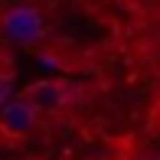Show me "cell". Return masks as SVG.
I'll return each mask as SVG.
<instances>
[{
	"mask_svg": "<svg viewBox=\"0 0 160 160\" xmlns=\"http://www.w3.org/2000/svg\"><path fill=\"white\" fill-rule=\"evenodd\" d=\"M69 98L65 85L59 82H33L30 88L23 92V101L33 108V111H59Z\"/></svg>",
	"mask_w": 160,
	"mask_h": 160,
	"instance_id": "7a4b0ae2",
	"label": "cell"
},
{
	"mask_svg": "<svg viewBox=\"0 0 160 160\" xmlns=\"http://www.w3.org/2000/svg\"><path fill=\"white\" fill-rule=\"evenodd\" d=\"M42 33H46V23H42L39 10H33V7L7 10V17H3V36L7 39L20 42V46H33L36 39H42Z\"/></svg>",
	"mask_w": 160,
	"mask_h": 160,
	"instance_id": "6da1fadb",
	"label": "cell"
},
{
	"mask_svg": "<svg viewBox=\"0 0 160 160\" xmlns=\"http://www.w3.org/2000/svg\"><path fill=\"white\" fill-rule=\"evenodd\" d=\"M10 95H13V88H10V78H3V75H0V108L7 105V98H10Z\"/></svg>",
	"mask_w": 160,
	"mask_h": 160,
	"instance_id": "277c9868",
	"label": "cell"
},
{
	"mask_svg": "<svg viewBox=\"0 0 160 160\" xmlns=\"http://www.w3.org/2000/svg\"><path fill=\"white\" fill-rule=\"evenodd\" d=\"M147 160H160V157H147Z\"/></svg>",
	"mask_w": 160,
	"mask_h": 160,
	"instance_id": "5b68a950",
	"label": "cell"
},
{
	"mask_svg": "<svg viewBox=\"0 0 160 160\" xmlns=\"http://www.w3.org/2000/svg\"><path fill=\"white\" fill-rule=\"evenodd\" d=\"M33 124H36V111L23 98H13V101H7L0 108V131H7V134L20 137L26 131H33Z\"/></svg>",
	"mask_w": 160,
	"mask_h": 160,
	"instance_id": "3957f363",
	"label": "cell"
}]
</instances>
